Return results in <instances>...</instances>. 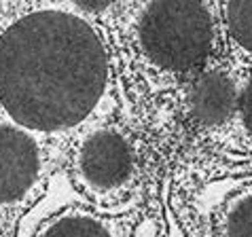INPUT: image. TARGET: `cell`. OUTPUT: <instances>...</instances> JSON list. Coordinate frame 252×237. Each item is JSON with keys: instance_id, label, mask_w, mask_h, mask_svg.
Listing matches in <instances>:
<instances>
[{"instance_id": "obj_1", "label": "cell", "mask_w": 252, "mask_h": 237, "mask_svg": "<svg viewBox=\"0 0 252 237\" xmlns=\"http://www.w3.org/2000/svg\"><path fill=\"white\" fill-rule=\"evenodd\" d=\"M106 79L102 40L81 17L38 11L0 36V106L24 129L79 125L97 106Z\"/></svg>"}, {"instance_id": "obj_4", "label": "cell", "mask_w": 252, "mask_h": 237, "mask_svg": "<svg viewBox=\"0 0 252 237\" xmlns=\"http://www.w3.org/2000/svg\"><path fill=\"white\" fill-rule=\"evenodd\" d=\"M40 176V152L24 127L0 123V206L9 207L30 195Z\"/></svg>"}, {"instance_id": "obj_6", "label": "cell", "mask_w": 252, "mask_h": 237, "mask_svg": "<svg viewBox=\"0 0 252 237\" xmlns=\"http://www.w3.org/2000/svg\"><path fill=\"white\" fill-rule=\"evenodd\" d=\"M36 237H115L102 218L89 212H64L40 229Z\"/></svg>"}, {"instance_id": "obj_10", "label": "cell", "mask_w": 252, "mask_h": 237, "mask_svg": "<svg viewBox=\"0 0 252 237\" xmlns=\"http://www.w3.org/2000/svg\"><path fill=\"white\" fill-rule=\"evenodd\" d=\"M72 2L79 6V9L87 11V13H100V11L106 9L113 0H72Z\"/></svg>"}, {"instance_id": "obj_11", "label": "cell", "mask_w": 252, "mask_h": 237, "mask_svg": "<svg viewBox=\"0 0 252 237\" xmlns=\"http://www.w3.org/2000/svg\"><path fill=\"white\" fill-rule=\"evenodd\" d=\"M0 15H2V4H0Z\"/></svg>"}, {"instance_id": "obj_8", "label": "cell", "mask_w": 252, "mask_h": 237, "mask_svg": "<svg viewBox=\"0 0 252 237\" xmlns=\"http://www.w3.org/2000/svg\"><path fill=\"white\" fill-rule=\"evenodd\" d=\"M225 237H252V195H246L229 207L225 216Z\"/></svg>"}, {"instance_id": "obj_5", "label": "cell", "mask_w": 252, "mask_h": 237, "mask_svg": "<svg viewBox=\"0 0 252 237\" xmlns=\"http://www.w3.org/2000/svg\"><path fill=\"white\" fill-rule=\"evenodd\" d=\"M237 102L240 100H237L233 81L225 72L216 70L199 74L189 93L193 118H197L201 125H208V127L227 123L235 113Z\"/></svg>"}, {"instance_id": "obj_7", "label": "cell", "mask_w": 252, "mask_h": 237, "mask_svg": "<svg viewBox=\"0 0 252 237\" xmlns=\"http://www.w3.org/2000/svg\"><path fill=\"white\" fill-rule=\"evenodd\" d=\"M227 24L237 45L252 53V0H229Z\"/></svg>"}, {"instance_id": "obj_2", "label": "cell", "mask_w": 252, "mask_h": 237, "mask_svg": "<svg viewBox=\"0 0 252 237\" xmlns=\"http://www.w3.org/2000/svg\"><path fill=\"white\" fill-rule=\"evenodd\" d=\"M140 45L153 64L185 72L212 47V17L201 0H153L140 19Z\"/></svg>"}, {"instance_id": "obj_9", "label": "cell", "mask_w": 252, "mask_h": 237, "mask_svg": "<svg viewBox=\"0 0 252 237\" xmlns=\"http://www.w3.org/2000/svg\"><path fill=\"white\" fill-rule=\"evenodd\" d=\"M240 113H242V121L246 125L248 134L252 136V81L246 85L244 93L240 97Z\"/></svg>"}, {"instance_id": "obj_3", "label": "cell", "mask_w": 252, "mask_h": 237, "mask_svg": "<svg viewBox=\"0 0 252 237\" xmlns=\"http://www.w3.org/2000/svg\"><path fill=\"white\" fill-rule=\"evenodd\" d=\"M76 170L92 191H115L131 178L134 150L119 131H95L83 142L76 157Z\"/></svg>"}]
</instances>
